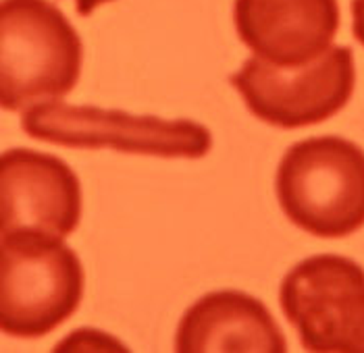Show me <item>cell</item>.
<instances>
[{
  "label": "cell",
  "mask_w": 364,
  "mask_h": 353,
  "mask_svg": "<svg viewBox=\"0 0 364 353\" xmlns=\"http://www.w3.org/2000/svg\"><path fill=\"white\" fill-rule=\"evenodd\" d=\"M82 220V183L53 154L13 148L0 161V233L69 237Z\"/></svg>",
  "instance_id": "7"
},
{
  "label": "cell",
  "mask_w": 364,
  "mask_h": 353,
  "mask_svg": "<svg viewBox=\"0 0 364 353\" xmlns=\"http://www.w3.org/2000/svg\"><path fill=\"white\" fill-rule=\"evenodd\" d=\"M352 17H354V38L364 46V0H352Z\"/></svg>",
  "instance_id": "10"
},
{
  "label": "cell",
  "mask_w": 364,
  "mask_h": 353,
  "mask_svg": "<svg viewBox=\"0 0 364 353\" xmlns=\"http://www.w3.org/2000/svg\"><path fill=\"white\" fill-rule=\"evenodd\" d=\"M179 353H283L287 341L269 308L244 291H213L181 316L175 337Z\"/></svg>",
  "instance_id": "9"
},
{
  "label": "cell",
  "mask_w": 364,
  "mask_h": 353,
  "mask_svg": "<svg viewBox=\"0 0 364 353\" xmlns=\"http://www.w3.org/2000/svg\"><path fill=\"white\" fill-rule=\"evenodd\" d=\"M229 82L256 119L281 129H300L331 119L350 102L356 87L354 53L331 46L302 67H275L252 56Z\"/></svg>",
  "instance_id": "6"
},
{
  "label": "cell",
  "mask_w": 364,
  "mask_h": 353,
  "mask_svg": "<svg viewBox=\"0 0 364 353\" xmlns=\"http://www.w3.org/2000/svg\"><path fill=\"white\" fill-rule=\"evenodd\" d=\"M285 318L314 353H364V268L336 254L302 260L279 289Z\"/></svg>",
  "instance_id": "5"
},
{
  "label": "cell",
  "mask_w": 364,
  "mask_h": 353,
  "mask_svg": "<svg viewBox=\"0 0 364 353\" xmlns=\"http://www.w3.org/2000/svg\"><path fill=\"white\" fill-rule=\"evenodd\" d=\"M29 137L65 148H112L125 154L198 161L210 152V131L190 119L167 121L161 116H136L125 110L73 107L46 102L31 107L21 116Z\"/></svg>",
  "instance_id": "4"
},
{
  "label": "cell",
  "mask_w": 364,
  "mask_h": 353,
  "mask_svg": "<svg viewBox=\"0 0 364 353\" xmlns=\"http://www.w3.org/2000/svg\"><path fill=\"white\" fill-rule=\"evenodd\" d=\"M105 2H111V0H75V11L82 17H87L98 4H105Z\"/></svg>",
  "instance_id": "11"
},
{
  "label": "cell",
  "mask_w": 364,
  "mask_h": 353,
  "mask_svg": "<svg viewBox=\"0 0 364 353\" xmlns=\"http://www.w3.org/2000/svg\"><path fill=\"white\" fill-rule=\"evenodd\" d=\"M77 254L42 231L2 233L0 326L17 339H40L67 322L84 298Z\"/></svg>",
  "instance_id": "2"
},
{
  "label": "cell",
  "mask_w": 364,
  "mask_h": 353,
  "mask_svg": "<svg viewBox=\"0 0 364 353\" xmlns=\"http://www.w3.org/2000/svg\"><path fill=\"white\" fill-rule=\"evenodd\" d=\"M82 38L48 0H2L0 102L17 112L67 96L82 73Z\"/></svg>",
  "instance_id": "1"
},
{
  "label": "cell",
  "mask_w": 364,
  "mask_h": 353,
  "mask_svg": "<svg viewBox=\"0 0 364 353\" xmlns=\"http://www.w3.org/2000/svg\"><path fill=\"white\" fill-rule=\"evenodd\" d=\"M281 210L314 237H348L364 227V150L343 137H309L281 158Z\"/></svg>",
  "instance_id": "3"
},
{
  "label": "cell",
  "mask_w": 364,
  "mask_h": 353,
  "mask_svg": "<svg viewBox=\"0 0 364 353\" xmlns=\"http://www.w3.org/2000/svg\"><path fill=\"white\" fill-rule=\"evenodd\" d=\"M233 21L254 56L302 67L325 55L339 29L337 0H235Z\"/></svg>",
  "instance_id": "8"
}]
</instances>
